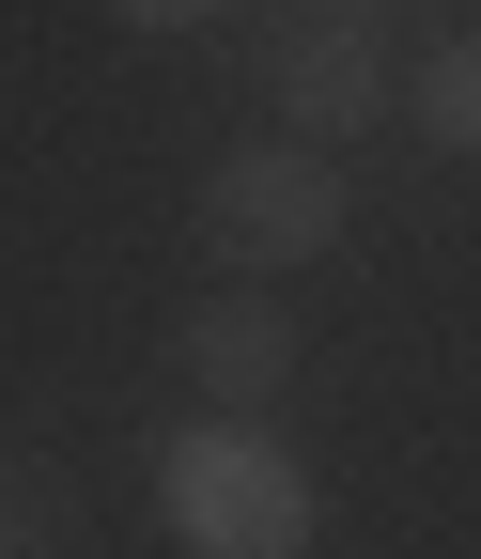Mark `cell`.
Returning <instances> with one entry per match:
<instances>
[{
	"label": "cell",
	"mask_w": 481,
	"mask_h": 559,
	"mask_svg": "<svg viewBox=\"0 0 481 559\" xmlns=\"http://www.w3.org/2000/svg\"><path fill=\"white\" fill-rule=\"evenodd\" d=\"M187 373H202V404H218V419H264V404H280V373H296V326H280V296L218 280V296L187 311Z\"/></svg>",
	"instance_id": "277c9868"
},
{
	"label": "cell",
	"mask_w": 481,
	"mask_h": 559,
	"mask_svg": "<svg viewBox=\"0 0 481 559\" xmlns=\"http://www.w3.org/2000/svg\"><path fill=\"white\" fill-rule=\"evenodd\" d=\"M156 513L187 559H311V466L264 419H187L156 451Z\"/></svg>",
	"instance_id": "6da1fadb"
},
{
	"label": "cell",
	"mask_w": 481,
	"mask_h": 559,
	"mask_svg": "<svg viewBox=\"0 0 481 559\" xmlns=\"http://www.w3.org/2000/svg\"><path fill=\"white\" fill-rule=\"evenodd\" d=\"M341 234V156H311V140H233L218 171H202V249H218V280H280Z\"/></svg>",
	"instance_id": "7a4b0ae2"
},
{
	"label": "cell",
	"mask_w": 481,
	"mask_h": 559,
	"mask_svg": "<svg viewBox=\"0 0 481 559\" xmlns=\"http://www.w3.org/2000/svg\"><path fill=\"white\" fill-rule=\"evenodd\" d=\"M124 32H202V16H233V0H109Z\"/></svg>",
	"instance_id": "8992f818"
},
{
	"label": "cell",
	"mask_w": 481,
	"mask_h": 559,
	"mask_svg": "<svg viewBox=\"0 0 481 559\" xmlns=\"http://www.w3.org/2000/svg\"><path fill=\"white\" fill-rule=\"evenodd\" d=\"M0 559H16V544H0Z\"/></svg>",
	"instance_id": "52a82bcc"
},
{
	"label": "cell",
	"mask_w": 481,
	"mask_h": 559,
	"mask_svg": "<svg viewBox=\"0 0 481 559\" xmlns=\"http://www.w3.org/2000/svg\"><path fill=\"white\" fill-rule=\"evenodd\" d=\"M404 109H420L435 156H466V171H481V32H450V47L420 62V94H404Z\"/></svg>",
	"instance_id": "5b68a950"
},
{
	"label": "cell",
	"mask_w": 481,
	"mask_h": 559,
	"mask_svg": "<svg viewBox=\"0 0 481 559\" xmlns=\"http://www.w3.org/2000/svg\"><path fill=\"white\" fill-rule=\"evenodd\" d=\"M280 109H296V140H311V156H341V140L388 109L373 16H296V32H280Z\"/></svg>",
	"instance_id": "3957f363"
}]
</instances>
